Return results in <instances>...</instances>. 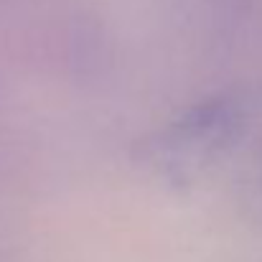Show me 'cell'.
Masks as SVG:
<instances>
[{"instance_id":"cell-1","label":"cell","mask_w":262,"mask_h":262,"mask_svg":"<svg viewBox=\"0 0 262 262\" xmlns=\"http://www.w3.org/2000/svg\"><path fill=\"white\" fill-rule=\"evenodd\" d=\"M247 110L237 97L206 99L173 120L148 143V158L168 171H191L237 140Z\"/></svg>"}]
</instances>
